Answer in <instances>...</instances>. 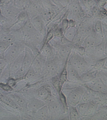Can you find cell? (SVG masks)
Here are the masks:
<instances>
[{
	"instance_id": "6da1fadb",
	"label": "cell",
	"mask_w": 107,
	"mask_h": 120,
	"mask_svg": "<svg viewBox=\"0 0 107 120\" xmlns=\"http://www.w3.org/2000/svg\"><path fill=\"white\" fill-rule=\"evenodd\" d=\"M65 62L62 61L57 55L52 59L46 60L42 73L44 77H52L59 75L63 68Z\"/></svg>"
},
{
	"instance_id": "7a4b0ae2",
	"label": "cell",
	"mask_w": 107,
	"mask_h": 120,
	"mask_svg": "<svg viewBox=\"0 0 107 120\" xmlns=\"http://www.w3.org/2000/svg\"><path fill=\"white\" fill-rule=\"evenodd\" d=\"M67 64L76 69L80 75L89 70L91 68V65L86 61L84 56L73 50L67 60Z\"/></svg>"
},
{
	"instance_id": "3957f363",
	"label": "cell",
	"mask_w": 107,
	"mask_h": 120,
	"mask_svg": "<svg viewBox=\"0 0 107 120\" xmlns=\"http://www.w3.org/2000/svg\"><path fill=\"white\" fill-rule=\"evenodd\" d=\"M66 8V17H70V19L74 20L77 22L78 26L85 17V12L80 4L79 0H71Z\"/></svg>"
},
{
	"instance_id": "277c9868",
	"label": "cell",
	"mask_w": 107,
	"mask_h": 120,
	"mask_svg": "<svg viewBox=\"0 0 107 120\" xmlns=\"http://www.w3.org/2000/svg\"><path fill=\"white\" fill-rule=\"evenodd\" d=\"M26 45L23 41L16 40L11 44L3 55V57L7 64L16 59L25 49Z\"/></svg>"
},
{
	"instance_id": "5b68a950",
	"label": "cell",
	"mask_w": 107,
	"mask_h": 120,
	"mask_svg": "<svg viewBox=\"0 0 107 120\" xmlns=\"http://www.w3.org/2000/svg\"><path fill=\"white\" fill-rule=\"evenodd\" d=\"M103 38L104 37H103L95 33L94 31L91 34L87 35L84 39L81 45V46L85 49V53L84 56H86V57L93 56L94 49L96 45L100 44Z\"/></svg>"
},
{
	"instance_id": "8992f818",
	"label": "cell",
	"mask_w": 107,
	"mask_h": 120,
	"mask_svg": "<svg viewBox=\"0 0 107 120\" xmlns=\"http://www.w3.org/2000/svg\"><path fill=\"white\" fill-rule=\"evenodd\" d=\"M34 58V55L32 51L27 46H26L25 49H24V56L22 67L12 77H24L26 72L31 67Z\"/></svg>"
},
{
	"instance_id": "52a82bcc",
	"label": "cell",
	"mask_w": 107,
	"mask_h": 120,
	"mask_svg": "<svg viewBox=\"0 0 107 120\" xmlns=\"http://www.w3.org/2000/svg\"><path fill=\"white\" fill-rule=\"evenodd\" d=\"M52 89H54L52 86L51 82H48L35 90L34 97L48 104L55 98L56 95L54 94Z\"/></svg>"
},
{
	"instance_id": "ba28073f",
	"label": "cell",
	"mask_w": 107,
	"mask_h": 120,
	"mask_svg": "<svg viewBox=\"0 0 107 120\" xmlns=\"http://www.w3.org/2000/svg\"><path fill=\"white\" fill-rule=\"evenodd\" d=\"M85 89L86 87L83 85H79L71 89L66 96L69 106H76L80 102Z\"/></svg>"
},
{
	"instance_id": "9c48e42d",
	"label": "cell",
	"mask_w": 107,
	"mask_h": 120,
	"mask_svg": "<svg viewBox=\"0 0 107 120\" xmlns=\"http://www.w3.org/2000/svg\"><path fill=\"white\" fill-rule=\"evenodd\" d=\"M50 114V119H63V116H68L65 115L63 107L59 99L54 98L47 104Z\"/></svg>"
},
{
	"instance_id": "30bf717a",
	"label": "cell",
	"mask_w": 107,
	"mask_h": 120,
	"mask_svg": "<svg viewBox=\"0 0 107 120\" xmlns=\"http://www.w3.org/2000/svg\"><path fill=\"white\" fill-rule=\"evenodd\" d=\"M22 10V9L16 7L14 4L0 5V11L1 14L14 22L16 21L17 17Z\"/></svg>"
},
{
	"instance_id": "8fae6325",
	"label": "cell",
	"mask_w": 107,
	"mask_h": 120,
	"mask_svg": "<svg viewBox=\"0 0 107 120\" xmlns=\"http://www.w3.org/2000/svg\"><path fill=\"white\" fill-rule=\"evenodd\" d=\"M93 57L95 61L107 57V38H103L101 42L94 49Z\"/></svg>"
},
{
	"instance_id": "7c38bea8",
	"label": "cell",
	"mask_w": 107,
	"mask_h": 120,
	"mask_svg": "<svg viewBox=\"0 0 107 120\" xmlns=\"http://www.w3.org/2000/svg\"><path fill=\"white\" fill-rule=\"evenodd\" d=\"M47 104L44 101L34 97L31 99H28L27 106V111L31 114L35 113L39 109Z\"/></svg>"
},
{
	"instance_id": "4fadbf2b",
	"label": "cell",
	"mask_w": 107,
	"mask_h": 120,
	"mask_svg": "<svg viewBox=\"0 0 107 120\" xmlns=\"http://www.w3.org/2000/svg\"><path fill=\"white\" fill-rule=\"evenodd\" d=\"M83 85L93 91L107 93V85L96 77L92 81L83 84Z\"/></svg>"
},
{
	"instance_id": "5bb4252c",
	"label": "cell",
	"mask_w": 107,
	"mask_h": 120,
	"mask_svg": "<svg viewBox=\"0 0 107 120\" xmlns=\"http://www.w3.org/2000/svg\"><path fill=\"white\" fill-rule=\"evenodd\" d=\"M24 56V50L12 62L7 64L9 77H14V75L22 67Z\"/></svg>"
},
{
	"instance_id": "9a60e30c",
	"label": "cell",
	"mask_w": 107,
	"mask_h": 120,
	"mask_svg": "<svg viewBox=\"0 0 107 120\" xmlns=\"http://www.w3.org/2000/svg\"><path fill=\"white\" fill-rule=\"evenodd\" d=\"M30 20L34 27L39 33L44 37L47 33V26L44 19L40 15L30 18Z\"/></svg>"
},
{
	"instance_id": "2e32d148",
	"label": "cell",
	"mask_w": 107,
	"mask_h": 120,
	"mask_svg": "<svg viewBox=\"0 0 107 120\" xmlns=\"http://www.w3.org/2000/svg\"><path fill=\"white\" fill-rule=\"evenodd\" d=\"M24 9L27 12L30 18H31L37 15L40 16L44 10V7H42L41 3L30 1L29 4L24 8Z\"/></svg>"
},
{
	"instance_id": "e0dca14e",
	"label": "cell",
	"mask_w": 107,
	"mask_h": 120,
	"mask_svg": "<svg viewBox=\"0 0 107 120\" xmlns=\"http://www.w3.org/2000/svg\"><path fill=\"white\" fill-rule=\"evenodd\" d=\"M46 59L40 54V52L34 55V58L33 60L32 67L37 74L43 76L42 73L44 70V67ZM44 77V76H43Z\"/></svg>"
},
{
	"instance_id": "ac0fdd59",
	"label": "cell",
	"mask_w": 107,
	"mask_h": 120,
	"mask_svg": "<svg viewBox=\"0 0 107 120\" xmlns=\"http://www.w3.org/2000/svg\"><path fill=\"white\" fill-rule=\"evenodd\" d=\"M40 53L46 60L50 59L56 55V50L49 42L42 45L39 49Z\"/></svg>"
},
{
	"instance_id": "d6986e66",
	"label": "cell",
	"mask_w": 107,
	"mask_h": 120,
	"mask_svg": "<svg viewBox=\"0 0 107 120\" xmlns=\"http://www.w3.org/2000/svg\"><path fill=\"white\" fill-rule=\"evenodd\" d=\"M9 97H11L15 103L22 109V110H27V106L28 103V99L25 98L24 95L17 93H11L7 94Z\"/></svg>"
},
{
	"instance_id": "ffe728a7",
	"label": "cell",
	"mask_w": 107,
	"mask_h": 120,
	"mask_svg": "<svg viewBox=\"0 0 107 120\" xmlns=\"http://www.w3.org/2000/svg\"><path fill=\"white\" fill-rule=\"evenodd\" d=\"M67 82L74 83H78L81 85L80 82V75L76 69L74 68L70 64H67Z\"/></svg>"
},
{
	"instance_id": "44dd1931",
	"label": "cell",
	"mask_w": 107,
	"mask_h": 120,
	"mask_svg": "<svg viewBox=\"0 0 107 120\" xmlns=\"http://www.w3.org/2000/svg\"><path fill=\"white\" fill-rule=\"evenodd\" d=\"M42 78H44V77L37 74L31 65L24 76V80L27 82V84H31L41 79Z\"/></svg>"
},
{
	"instance_id": "7402d4cb",
	"label": "cell",
	"mask_w": 107,
	"mask_h": 120,
	"mask_svg": "<svg viewBox=\"0 0 107 120\" xmlns=\"http://www.w3.org/2000/svg\"><path fill=\"white\" fill-rule=\"evenodd\" d=\"M96 72L97 71L94 70L91 67L89 70L80 75V82L81 85L92 81L96 77Z\"/></svg>"
},
{
	"instance_id": "603a6c76",
	"label": "cell",
	"mask_w": 107,
	"mask_h": 120,
	"mask_svg": "<svg viewBox=\"0 0 107 120\" xmlns=\"http://www.w3.org/2000/svg\"><path fill=\"white\" fill-rule=\"evenodd\" d=\"M32 116L33 118L35 119L42 120L50 119V114L49 112L47 104L41 107L40 109H39L35 113L33 114Z\"/></svg>"
},
{
	"instance_id": "cb8c5ba5",
	"label": "cell",
	"mask_w": 107,
	"mask_h": 120,
	"mask_svg": "<svg viewBox=\"0 0 107 120\" xmlns=\"http://www.w3.org/2000/svg\"><path fill=\"white\" fill-rule=\"evenodd\" d=\"M30 17L29 15L28 14L27 11H26L25 9H22V10L20 11L19 14L17 17L16 20L15 21V23L14 25L12 26H15L16 25H18L19 26V29H20L24 24L28 20L30 19ZM11 27V28H12Z\"/></svg>"
},
{
	"instance_id": "d4e9b609",
	"label": "cell",
	"mask_w": 107,
	"mask_h": 120,
	"mask_svg": "<svg viewBox=\"0 0 107 120\" xmlns=\"http://www.w3.org/2000/svg\"><path fill=\"white\" fill-rule=\"evenodd\" d=\"M0 102L3 103V104L6 105V106L9 107L11 108L14 109L15 110H22L19 107L15 101L12 100L11 97L9 96L8 95H5V94H0Z\"/></svg>"
},
{
	"instance_id": "484cf974",
	"label": "cell",
	"mask_w": 107,
	"mask_h": 120,
	"mask_svg": "<svg viewBox=\"0 0 107 120\" xmlns=\"http://www.w3.org/2000/svg\"><path fill=\"white\" fill-rule=\"evenodd\" d=\"M80 3L85 12V16H89V11L96 4V0H79Z\"/></svg>"
},
{
	"instance_id": "4316f807",
	"label": "cell",
	"mask_w": 107,
	"mask_h": 120,
	"mask_svg": "<svg viewBox=\"0 0 107 120\" xmlns=\"http://www.w3.org/2000/svg\"><path fill=\"white\" fill-rule=\"evenodd\" d=\"M69 58V57H68ZM68 58H67L66 60H65V62L64 65L63 67V68L62 69L61 72L59 74V79L61 82V86L63 87L64 84L67 82V60Z\"/></svg>"
},
{
	"instance_id": "83f0119b",
	"label": "cell",
	"mask_w": 107,
	"mask_h": 120,
	"mask_svg": "<svg viewBox=\"0 0 107 120\" xmlns=\"http://www.w3.org/2000/svg\"><path fill=\"white\" fill-rule=\"evenodd\" d=\"M77 33V28L76 27H69L64 33V37L69 41L72 42Z\"/></svg>"
},
{
	"instance_id": "f1b7e54d",
	"label": "cell",
	"mask_w": 107,
	"mask_h": 120,
	"mask_svg": "<svg viewBox=\"0 0 107 120\" xmlns=\"http://www.w3.org/2000/svg\"><path fill=\"white\" fill-rule=\"evenodd\" d=\"M50 82H51L52 86L53 87V89L58 94L62 90V87L61 85L59 75L52 77L50 78Z\"/></svg>"
},
{
	"instance_id": "f546056e",
	"label": "cell",
	"mask_w": 107,
	"mask_h": 120,
	"mask_svg": "<svg viewBox=\"0 0 107 120\" xmlns=\"http://www.w3.org/2000/svg\"><path fill=\"white\" fill-rule=\"evenodd\" d=\"M107 58L105 57L97 60L91 67L94 70L96 71L101 70L102 69H107Z\"/></svg>"
},
{
	"instance_id": "4dcf8cb0",
	"label": "cell",
	"mask_w": 107,
	"mask_h": 120,
	"mask_svg": "<svg viewBox=\"0 0 107 120\" xmlns=\"http://www.w3.org/2000/svg\"><path fill=\"white\" fill-rule=\"evenodd\" d=\"M58 95H59V100L60 101V102L61 103L62 106L63 107L64 112L65 115H68L69 105L67 104L66 95L62 91H61L59 94H58Z\"/></svg>"
},
{
	"instance_id": "1f68e13d",
	"label": "cell",
	"mask_w": 107,
	"mask_h": 120,
	"mask_svg": "<svg viewBox=\"0 0 107 120\" xmlns=\"http://www.w3.org/2000/svg\"><path fill=\"white\" fill-rule=\"evenodd\" d=\"M90 120H107V109H101L97 110L94 114L89 117Z\"/></svg>"
},
{
	"instance_id": "d6a6232c",
	"label": "cell",
	"mask_w": 107,
	"mask_h": 120,
	"mask_svg": "<svg viewBox=\"0 0 107 120\" xmlns=\"http://www.w3.org/2000/svg\"><path fill=\"white\" fill-rule=\"evenodd\" d=\"M76 107L80 117L81 118L83 116H85L87 114L88 107H89V102H80Z\"/></svg>"
},
{
	"instance_id": "836d02e7",
	"label": "cell",
	"mask_w": 107,
	"mask_h": 120,
	"mask_svg": "<svg viewBox=\"0 0 107 120\" xmlns=\"http://www.w3.org/2000/svg\"><path fill=\"white\" fill-rule=\"evenodd\" d=\"M99 107V105L94 100L89 101L87 114L85 116L87 117V119H89V117L92 115L93 114H94L95 112H96L98 110Z\"/></svg>"
},
{
	"instance_id": "e575fe53",
	"label": "cell",
	"mask_w": 107,
	"mask_h": 120,
	"mask_svg": "<svg viewBox=\"0 0 107 120\" xmlns=\"http://www.w3.org/2000/svg\"><path fill=\"white\" fill-rule=\"evenodd\" d=\"M68 115L69 120H77L80 119V116L79 114L76 106H69Z\"/></svg>"
},
{
	"instance_id": "d590c367",
	"label": "cell",
	"mask_w": 107,
	"mask_h": 120,
	"mask_svg": "<svg viewBox=\"0 0 107 120\" xmlns=\"http://www.w3.org/2000/svg\"><path fill=\"white\" fill-rule=\"evenodd\" d=\"M93 30L96 33L107 38V37H105L104 35L103 27L102 22L101 20L98 19H96L95 20L93 25Z\"/></svg>"
},
{
	"instance_id": "8d00e7d4",
	"label": "cell",
	"mask_w": 107,
	"mask_h": 120,
	"mask_svg": "<svg viewBox=\"0 0 107 120\" xmlns=\"http://www.w3.org/2000/svg\"><path fill=\"white\" fill-rule=\"evenodd\" d=\"M24 77L15 78L12 77H9L8 78H7L5 82H6L7 85H9L11 87H12L13 89H14L19 82H21L22 80H24Z\"/></svg>"
},
{
	"instance_id": "74e56055",
	"label": "cell",
	"mask_w": 107,
	"mask_h": 120,
	"mask_svg": "<svg viewBox=\"0 0 107 120\" xmlns=\"http://www.w3.org/2000/svg\"><path fill=\"white\" fill-rule=\"evenodd\" d=\"M93 100V97L92 96V93L91 92V91H90L89 89H88L87 87H86L85 91L84 92L83 95H82L80 102H87Z\"/></svg>"
},
{
	"instance_id": "f35d334b",
	"label": "cell",
	"mask_w": 107,
	"mask_h": 120,
	"mask_svg": "<svg viewBox=\"0 0 107 120\" xmlns=\"http://www.w3.org/2000/svg\"><path fill=\"white\" fill-rule=\"evenodd\" d=\"M96 77L101 79L107 85V69H102V70L97 71Z\"/></svg>"
},
{
	"instance_id": "ab89813d",
	"label": "cell",
	"mask_w": 107,
	"mask_h": 120,
	"mask_svg": "<svg viewBox=\"0 0 107 120\" xmlns=\"http://www.w3.org/2000/svg\"><path fill=\"white\" fill-rule=\"evenodd\" d=\"M64 32L59 26V24L56 25L54 31V38H58L60 39V40H61L64 37Z\"/></svg>"
},
{
	"instance_id": "60d3db41",
	"label": "cell",
	"mask_w": 107,
	"mask_h": 120,
	"mask_svg": "<svg viewBox=\"0 0 107 120\" xmlns=\"http://www.w3.org/2000/svg\"><path fill=\"white\" fill-rule=\"evenodd\" d=\"M30 2V0H15L14 5L18 8L24 9Z\"/></svg>"
},
{
	"instance_id": "b9f144b4",
	"label": "cell",
	"mask_w": 107,
	"mask_h": 120,
	"mask_svg": "<svg viewBox=\"0 0 107 120\" xmlns=\"http://www.w3.org/2000/svg\"><path fill=\"white\" fill-rule=\"evenodd\" d=\"M11 44V43L0 40V54L3 55Z\"/></svg>"
},
{
	"instance_id": "7bdbcfd3",
	"label": "cell",
	"mask_w": 107,
	"mask_h": 120,
	"mask_svg": "<svg viewBox=\"0 0 107 120\" xmlns=\"http://www.w3.org/2000/svg\"><path fill=\"white\" fill-rule=\"evenodd\" d=\"M59 26L64 32L66 31L67 28L69 27V19L66 17L63 18L59 23Z\"/></svg>"
},
{
	"instance_id": "ee69618b",
	"label": "cell",
	"mask_w": 107,
	"mask_h": 120,
	"mask_svg": "<svg viewBox=\"0 0 107 120\" xmlns=\"http://www.w3.org/2000/svg\"><path fill=\"white\" fill-rule=\"evenodd\" d=\"M41 3L42 7L45 9H51L56 7L52 2V0H41Z\"/></svg>"
},
{
	"instance_id": "f6af8a7d",
	"label": "cell",
	"mask_w": 107,
	"mask_h": 120,
	"mask_svg": "<svg viewBox=\"0 0 107 120\" xmlns=\"http://www.w3.org/2000/svg\"><path fill=\"white\" fill-rule=\"evenodd\" d=\"M0 89L2 90L3 91L6 92H11L14 91V89L6 83V82H0Z\"/></svg>"
},
{
	"instance_id": "bcb514c9",
	"label": "cell",
	"mask_w": 107,
	"mask_h": 120,
	"mask_svg": "<svg viewBox=\"0 0 107 120\" xmlns=\"http://www.w3.org/2000/svg\"><path fill=\"white\" fill-rule=\"evenodd\" d=\"M107 0H96V4L100 8V10L106 9L105 5H107Z\"/></svg>"
},
{
	"instance_id": "7dc6e473",
	"label": "cell",
	"mask_w": 107,
	"mask_h": 120,
	"mask_svg": "<svg viewBox=\"0 0 107 120\" xmlns=\"http://www.w3.org/2000/svg\"><path fill=\"white\" fill-rule=\"evenodd\" d=\"M77 26V22L75 21L74 20L72 19H69V27H74Z\"/></svg>"
},
{
	"instance_id": "c3c4849f",
	"label": "cell",
	"mask_w": 107,
	"mask_h": 120,
	"mask_svg": "<svg viewBox=\"0 0 107 120\" xmlns=\"http://www.w3.org/2000/svg\"><path fill=\"white\" fill-rule=\"evenodd\" d=\"M59 1L64 8H66L70 3L71 0H59Z\"/></svg>"
},
{
	"instance_id": "681fc988",
	"label": "cell",
	"mask_w": 107,
	"mask_h": 120,
	"mask_svg": "<svg viewBox=\"0 0 107 120\" xmlns=\"http://www.w3.org/2000/svg\"><path fill=\"white\" fill-rule=\"evenodd\" d=\"M2 57H3V55H2L1 54H0V59H1V58H2Z\"/></svg>"
}]
</instances>
